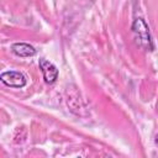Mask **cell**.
I'll list each match as a JSON object with an SVG mask.
<instances>
[{
  "instance_id": "cell-4",
  "label": "cell",
  "mask_w": 158,
  "mask_h": 158,
  "mask_svg": "<svg viewBox=\"0 0 158 158\" xmlns=\"http://www.w3.org/2000/svg\"><path fill=\"white\" fill-rule=\"evenodd\" d=\"M11 51L19 57H32L36 54V48L25 42H16L11 46Z\"/></svg>"
},
{
  "instance_id": "cell-3",
  "label": "cell",
  "mask_w": 158,
  "mask_h": 158,
  "mask_svg": "<svg viewBox=\"0 0 158 158\" xmlns=\"http://www.w3.org/2000/svg\"><path fill=\"white\" fill-rule=\"evenodd\" d=\"M40 68L42 70V74H43V79L47 84H53L57 78H58V69L57 67L51 63L49 60L44 59V58H41L40 59Z\"/></svg>"
},
{
  "instance_id": "cell-2",
  "label": "cell",
  "mask_w": 158,
  "mask_h": 158,
  "mask_svg": "<svg viewBox=\"0 0 158 158\" xmlns=\"http://www.w3.org/2000/svg\"><path fill=\"white\" fill-rule=\"evenodd\" d=\"M0 80H1L6 86L16 88V89L23 88V86L26 85V83H27L26 77H25L21 72H17V70H9V72L1 73Z\"/></svg>"
},
{
  "instance_id": "cell-1",
  "label": "cell",
  "mask_w": 158,
  "mask_h": 158,
  "mask_svg": "<svg viewBox=\"0 0 158 158\" xmlns=\"http://www.w3.org/2000/svg\"><path fill=\"white\" fill-rule=\"evenodd\" d=\"M132 32L135 33V40L136 43L146 49V51H153V41H152V36L148 28V25L146 23V21L141 17H137L133 23H132Z\"/></svg>"
},
{
  "instance_id": "cell-5",
  "label": "cell",
  "mask_w": 158,
  "mask_h": 158,
  "mask_svg": "<svg viewBox=\"0 0 158 158\" xmlns=\"http://www.w3.org/2000/svg\"><path fill=\"white\" fill-rule=\"evenodd\" d=\"M156 143H157V146H158V135L156 136Z\"/></svg>"
}]
</instances>
